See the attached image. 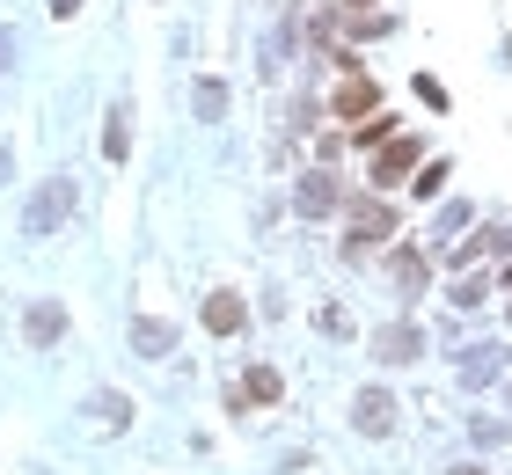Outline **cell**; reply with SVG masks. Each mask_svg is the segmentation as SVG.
<instances>
[{
	"label": "cell",
	"instance_id": "cell-1",
	"mask_svg": "<svg viewBox=\"0 0 512 475\" xmlns=\"http://www.w3.org/2000/svg\"><path fill=\"white\" fill-rule=\"evenodd\" d=\"M388 234H395V205H381V198H352V234H344V256L359 264V256L381 249Z\"/></svg>",
	"mask_w": 512,
	"mask_h": 475
},
{
	"label": "cell",
	"instance_id": "cell-2",
	"mask_svg": "<svg viewBox=\"0 0 512 475\" xmlns=\"http://www.w3.org/2000/svg\"><path fill=\"white\" fill-rule=\"evenodd\" d=\"M366 344H374L381 366H417V359H425V322H403V315H395V322H381Z\"/></svg>",
	"mask_w": 512,
	"mask_h": 475
},
{
	"label": "cell",
	"instance_id": "cell-3",
	"mask_svg": "<svg viewBox=\"0 0 512 475\" xmlns=\"http://www.w3.org/2000/svg\"><path fill=\"white\" fill-rule=\"evenodd\" d=\"M293 205H300V220H330V212L344 205V183H337V169H308L293 183Z\"/></svg>",
	"mask_w": 512,
	"mask_h": 475
},
{
	"label": "cell",
	"instance_id": "cell-4",
	"mask_svg": "<svg viewBox=\"0 0 512 475\" xmlns=\"http://www.w3.org/2000/svg\"><path fill=\"white\" fill-rule=\"evenodd\" d=\"M59 212H74V183H66V176H52V183H44L37 198H30L22 227H30V234H52V227H59Z\"/></svg>",
	"mask_w": 512,
	"mask_h": 475
},
{
	"label": "cell",
	"instance_id": "cell-5",
	"mask_svg": "<svg viewBox=\"0 0 512 475\" xmlns=\"http://www.w3.org/2000/svg\"><path fill=\"white\" fill-rule=\"evenodd\" d=\"M286 395V380H278V366H249L235 388H227V402H235V410H264V402H278Z\"/></svg>",
	"mask_w": 512,
	"mask_h": 475
},
{
	"label": "cell",
	"instance_id": "cell-6",
	"mask_svg": "<svg viewBox=\"0 0 512 475\" xmlns=\"http://www.w3.org/2000/svg\"><path fill=\"white\" fill-rule=\"evenodd\" d=\"M352 424H359L366 439H388V432H395V395H388V388H359Z\"/></svg>",
	"mask_w": 512,
	"mask_h": 475
},
{
	"label": "cell",
	"instance_id": "cell-7",
	"mask_svg": "<svg viewBox=\"0 0 512 475\" xmlns=\"http://www.w3.org/2000/svg\"><path fill=\"white\" fill-rule=\"evenodd\" d=\"M381 110V88L366 81V74H352L337 95H330V117H344V125H359V117H374Z\"/></svg>",
	"mask_w": 512,
	"mask_h": 475
},
{
	"label": "cell",
	"instance_id": "cell-8",
	"mask_svg": "<svg viewBox=\"0 0 512 475\" xmlns=\"http://www.w3.org/2000/svg\"><path fill=\"white\" fill-rule=\"evenodd\" d=\"M388 278H395V293H425V285H432L425 249H388Z\"/></svg>",
	"mask_w": 512,
	"mask_h": 475
},
{
	"label": "cell",
	"instance_id": "cell-9",
	"mask_svg": "<svg viewBox=\"0 0 512 475\" xmlns=\"http://www.w3.org/2000/svg\"><path fill=\"white\" fill-rule=\"evenodd\" d=\"M410 169H417V139H388V147H381V161H374V190L403 183Z\"/></svg>",
	"mask_w": 512,
	"mask_h": 475
},
{
	"label": "cell",
	"instance_id": "cell-10",
	"mask_svg": "<svg viewBox=\"0 0 512 475\" xmlns=\"http://www.w3.org/2000/svg\"><path fill=\"white\" fill-rule=\"evenodd\" d=\"M22 337H30L37 351H44V344H59V337H66V307H59V300H37V307H30V322H22Z\"/></svg>",
	"mask_w": 512,
	"mask_h": 475
},
{
	"label": "cell",
	"instance_id": "cell-11",
	"mask_svg": "<svg viewBox=\"0 0 512 475\" xmlns=\"http://www.w3.org/2000/svg\"><path fill=\"white\" fill-rule=\"evenodd\" d=\"M205 329H213V337H235V329H249V307L235 293H213L205 300Z\"/></svg>",
	"mask_w": 512,
	"mask_h": 475
},
{
	"label": "cell",
	"instance_id": "cell-12",
	"mask_svg": "<svg viewBox=\"0 0 512 475\" xmlns=\"http://www.w3.org/2000/svg\"><path fill=\"white\" fill-rule=\"evenodd\" d=\"M132 344H139V359H169V351H176V329L154 322V315H139V322H132Z\"/></svg>",
	"mask_w": 512,
	"mask_h": 475
},
{
	"label": "cell",
	"instance_id": "cell-13",
	"mask_svg": "<svg viewBox=\"0 0 512 475\" xmlns=\"http://www.w3.org/2000/svg\"><path fill=\"white\" fill-rule=\"evenodd\" d=\"M88 424H96V432H118V424H132V395H88Z\"/></svg>",
	"mask_w": 512,
	"mask_h": 475
},
{
	"label": "cell",
	"instance_id": "cell-14",
	"mask_svg": "<svg viewBox=\"0 0 512 475\" xmlns=\"http://www.w3.org/2000/svg\"><path fill=\"white\" fill-rule=\"evenodd\" d=\"M498 366H505L498 351H491V344H476L469 359H461V380H469V388H483V380H498Z\"/></svg>",
	"mask_w": 512,
	"mask_h": 475
},
{
	"label": "cell",
	"instance_id": "cell-15",
	"mask_svg": "<svg viewBox=\"0 0 512 475\" xmlns=\"http://www.w3.org/2000/svg\"><path fill=\"white\" fill-rule=\"evenodd\" d=\"M352 139H359V147H388V139H395V117H388V110L359 117V125H352Z\"/></svg>",
	"mask_w": 512,
	"mask_h": 475
},
{
	"label": "cell",
	"instance_id": "cell-16",
	"mask_svg": "<svg viewBox=\"0 0 512 475\" xmlns=\"http://www.w3.org/2000/svg\"><path fill=\"white\" fill-rule=\"evenodd\" d=\"M125 117H132L125 103L110 110V132H103V154H110V161H125V147H132V125H125Z\"/></svg>",
	"mask_w": 512,
	"mask_h": 475
},
{
	"label": "cell",
	"instance_id": "cell-17",
	"mask_svg": "<svg viewBox=\"0 0 512 475\" xmlns=\"http://www.w3.org/2000/svg\"><path fill=\"white\" fill-rule=\"evenodd\" d=\"M469 439L476 446H505L512 439V417H469Z\"/></svg>",
	"mask_w": 512,
	"mask_h": 475
},
{
	"label": "cell",
	"instance_id": "cell-18",
	"mask_svg": "<svg viewBox=\"0 0 512 475\" xmlns=\"http://www.w3.org/2000/svg\"><path fill=\"white\" fill-rule=\"evenodd\" d=\"M447 176H454L447 161H425V169L410 176V190H417V198H439V190H447Z\"/></svg>",
	"mask_w": 512,
	"mask_h": 475
},
{
	"label": "cell",
	"instance_id": "cell-19",
	"mask_svg": "<svg viewBox=\"0 0 512 475\" xmlns=\"http://www.w3.org/2000/svg\"><path fill=\"white\" fill-rule=\"evenodd\" d=\"M454 307H476V300H491V278L483 271H469V278H454V293H447Z\"/></svg>",
	"mask_w": 512,
	"mask_h": 475
},
{
	"label": "cell",
	"instance_id": "cell-20",
	"mask_svg": "<svg viewBox=\"0 0 512 475\" xmlns=\"http://www.w3.org/2000/svg\"><path fill=\"white\" fill-rule=\"evenodd\" d=\"M191 103H198V117H227V88H220V81H198Z\"/></svg>",
	"mask_w": 512,
	"mask_h": 475
},
{
	"label": "cell",
	"instance_id": "cell-21",
	"mask_svg": "<svg viewBox=\"0 0 512 475\" xmlns=\"http://www.w3.org/2000/svg\"><path fill=\"white\" fill-rule=\"evenodd\" d=\"M315 322H322V337H352V315H344V307H322Z\"/></svg>",
	"mask_w": 512,
	"mask_h": 475
},
{
	"label": "cell",
	"instance_id": "cell-22",
	"mask_svg": "<svg viewBox=\"0 0 512 475\" xmlns=\"http://www.w3.org/2000/svg\"><path fill=\"white\" fill-rule=\"evenodd\" d=\"M15 66V30H0V74Z\"/></svg>",
	"mask_w": 512,
	"mask_h": 475
},
{
	"label": "cell",
	"instance_id": "cell-23",
	"mask_svg": "<svg viewBox=\"0 0 512 475\" xmlns=\"http://www.w3.org/2000/svg\"><path fill=\"white\" fill-rule=\"evenodd\" d=\"M44 8H52V15L66 22V15H81V0H44Z\"/></svg>",
	"mask_w": 512,
	"mask_h": 475
},
{
	"label": "cell",
	"instance_id": "cell-24",
	"mask_svg": "<svg viewBox=\"0 0 512 475\" xmlns=\"http://www.w3.org/2000/svg\"><path fill=\"white\" fill-rule=\"evenodd\" d=\"M447 475H491V468H476V461H461V468H447Z\"/></svg>",
	"mask_w": 512,
	"mask_h": 475
},
{
	"label": "cell",
	"instance_id": "cell-25",
	"mask_svg": "<svg viewBox=\"0 0 512 475\" xmlns=\"http://www.w3.org/2000/svg\"><path fill=\"white\" fill-rule=\"evenodd\" d=\"M505 285H512V264H505Z\"/></svg>",
	"mask_w": 512,
	"mask_h": 475
}]
</instances>
